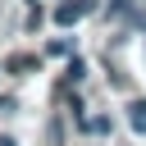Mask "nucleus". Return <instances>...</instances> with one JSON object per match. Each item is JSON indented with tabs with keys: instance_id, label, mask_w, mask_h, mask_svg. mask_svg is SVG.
Listing matches in <instances>:
<instances>
[{
	"instance_id": "obj_1",
	"label": "nucleus",
	"mask_w": 146,
	"mask_h": 146,
	"mask_svg": "<svg viewBox=\"0 0 146 146\" xmlns=\"http://www.w3.org/2000/svg\"><path fill=\"white\" fill-rule=\"evenodd\" d=\"M91 9H96V0H64V5L55 9V23H59V27H73V23H78L82 14H91Z\"/></svg>"
},
{
	"instance_id": "obj_2",
	"label": "nucleus",
	"mask_w": 146,
	"mask_h": 146,
	"mask_svg": "<svg viewBox=\"0 0 146 146\" xmlns=\"http://www.w3.org/2000/svg\"><path fill=\"white\" fill-rule=\"evenodd\" d=\"M128 123H132V132H146V100H137V105H132Z\"/></svg>"
},
{
	"instance_id": "obj_3",
	"label": "nucleus",
	"mask_w": 146,
	"mask_h": 146,
	"mask_svg": "<svg viewBox=\"0 0 146 146\" xmlns=\"http://www.w3.org/2000/svg\"><path fill=\"white\" fill-rule=\"evenodd\" d=\"M0 146H18V141H14V137H0Z\"/></svg>"
},
{
	"instance_id": "obj_4",
	"label": "nucleus",
	"mask_w": 146,
	"mask_h": 146,
	"mask_svg": "<svg viewBox=\"0 0 146 146\" xmlns=\"http://www.w3.org/2000/svg\"><path fill=\"white\" fill-rule=\"evenodd\" d=\"M119 5H123V0H119Z\"/></svg>"
}]
</instances>
